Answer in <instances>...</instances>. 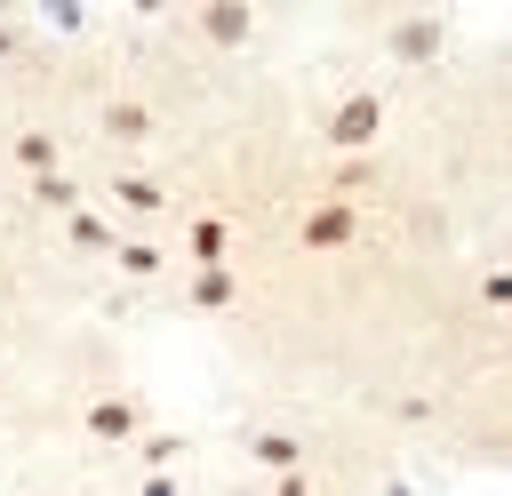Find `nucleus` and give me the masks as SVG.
<instances>
[{
  "instance_id": "obj_1",
  "label": "nucleus",
  "mask_w": 512,
  "mask_h": 496,
  "mask_svg": "<svg viewBox=\"0 0 512 496\" xmlns=\"http://www.w3.org/2000/svg\"><path fill=\"white\" fill-rule=\"evenodd\" d=\"M376 120H384V112H376V96H352V104L336 112V128H328V136H336V144H368V136H376Z\"/></svg>"
},
{
  "instance_id": "obj_2",
  "label": "nucleus",
  "mask_w": 512,
  "mask_h": 496,
  "mask_svg": "<svg viewBox=\"0 0 512 496\" xmlns=\"http://www.w3.org/2000/svg\"><path fill=\"white\" fill-rule=\"evenodd\" d=\"M304 240H312V248L352 240V208H312V216H304Z\"/></svg>"
},
{
  "instance_id": "obj_3",
  "label": "nucleus",
  "mask_w": 512,
  "mask_h": 496,
  "mask_svg": "<svg viewBox=\"0 0 512 496\" xmlns=\"http://www.w3.org/2000/svg\"><path fill=\"white\" fill-rule=\"evenodd\" d=\"M200 24H208V40H248V8H240V0H216V8H200Z\"/></svg>"
},
{
  "instance_id": "obj_4",
  "label": "nucleus",
  "mask_w": 512,
  "mask_h": 496,
  "mask_svg": "<svg viewBox=\"0 0 512 496\" xmlns=\"http://www.w3.org/2000/svg\"><path fill=\"white\" fill-rule=\"evenodd\" d=\"M88 432L120 440V432H136V408H128V400H96V408H88Z\"/></svg>"
},
{
  "instance_id": "obj_5",
  "label": "nucleus",
  "mask_w": 512,
  "mask_h": 496,
  "mask_svg": "<svg viewBox=\"0 0 512 496\" xmlns=\"http://www.w3.org/2000/svg\"><path fill=\"white\" fill-rule=\"evenodd\" d=\"M432 48H440V24H432V16H424V24H400V32H392V56H432Z\"/></svg>"
},
{
  "instance_id": "obj_6",
  "label": "nucleus",
  "mask_w": 512,
  "mask_h": 496,
  "mask_svg": "<svg viewBox=\"0 0 512 496\" xmlns=\"http://www.w3.org/2000/svg\"><path fill=\"white\" fill-rule=\"evenodd\" d=\"M16 160H24L32 176H56V144H48V136H24V144H16Z\"/></svg>"
},
{
  "instance_id": "obj_7",
  "label": "nucleus",
  "mask_w": 512,
  "mask_h": 496,
  "mask_svg": "<svg viewBox=\"0 0 512 496\" xmlns=\"http://www.w3.org/2000/svg\"><path fill=\"white\" fill-rule=\"evenodd\" d=\"M104 128H112V136H144V104H112Z\"/></svg>"
},
{
  "instance_id": "obj_8",
  "label": "nucleus",
  "mask_w": 512,
  "mask_h": 496,
  "mask_svg": "<svg viewBox=\"0 0 512 496\" xmlns=\"http://www.w3.org/2000/svg\"><path fill=\"white\" fill-rule=\"evenodd\" d=\"M192 248L216 264V256H224V224H216V216H200V224H192Z\"/></svg>"
},
{
  "instance_id": "obj_9",
  "label": "nucleus",
  "mask_w": 512,
  "mask_h": 496,
  "mask_svg": "<svg viewBox=\"0 0 512 496\" xmlns=\"http://www.w3.org/2000/svg\"><path fill=\"white\" fill-rule=\"evenodd\" d=\"M192 296H200V304H224V296H232V280H224V272H216V264H208V272H200V280H192Z\"/></svg>"
},
{
  "instance_id": "obj_10",
  "label": "nucleus",
  "mask_w": 512,
  "mask_h": 496,
  "mask_svg": "<svg viewBox=\"0 0 512 496\" xmlns=\"http://www.w3.org/2000/svg\"><path fill=\"white\" fill-rule=\"evenodd\" d=\"M120 200H128V208H160V192H152L144 176H120Z\"/></svg>"
},
{
  "instance_id": "obj_11",
  "label": "nucleus",
  "mask_w": 512,
  "mask_h": 496,
  "mask_svg": "<svg viewBox=\"0 0 512 496\" xmlns=\"http://www.w3.org/2000/svg\"><path fill=\"white\" fill-rule=\"evenodd\" d=\"M72 240H80V248H112V232H104L96 216H72Z\"/></svg>"
},
{
  "instance_id": "obj_12",
  "label": "nucleus",
  "mask_w": 512,
  "mask_h": 496,
  "mask_svg": "<svg viewBox=\"0 0 512 496\" xmlns=\"http://www.w3.org/2000/svg\"><path fill=\"white\" fill-rule=\"evenodd\" d=\"M32 192H40V200H48V208H72V184H64V176H40V184H32Z\"/></svg>"
}]
</instances>
